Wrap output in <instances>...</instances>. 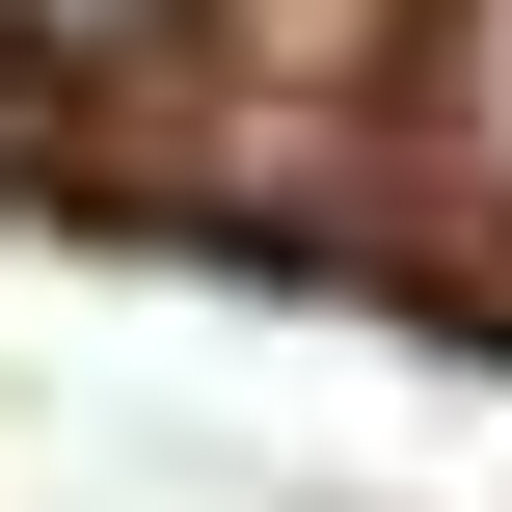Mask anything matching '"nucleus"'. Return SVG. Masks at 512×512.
Masks as SVG:
<instances>
[{"instance_id":"obj_1","label":"nucleus","mask_w":512,"mask_h":512,"mask_svg":"<svg viewBox=\"0 0 512 512\" xmlns=\"http://www.w3.org/2000/svg\"><path fill=\"white\" fill-rule=\"evenodd\" d=\"M432 162L512 216V0H459V27H432Z\"/></svg>"},{"instance_id":"obj_2","label":"nucleus","mask_w":512,"mask_h":512,"mask_svg":"<svg viewBox=\"0 0 512 512\" xmlns=\"http://www.w3.org/2000/svg\"><path fill=\"white\" fill-rule=\"evenodd\" d=\"M162 0H0V54H135Z\"/></svg>"}]
</instances>
